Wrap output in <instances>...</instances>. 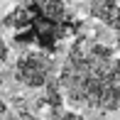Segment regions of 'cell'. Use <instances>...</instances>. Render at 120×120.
Segmentation results:
<instances>
[{"instance_id":"6da1fadb","label":"cell","mask_w":120,"mask_h":120,"mask_svg":"<svg viewBox=\"0 0 120 120\" xmlns=\"http://www.w3.org/2000/svg\"><path fill=\"white\" fill-rule=\"evenodd\" d=\"M61 88L79 110H120V59L103 44L79 42L61 69Z\"/></svg>"},{"instance_id":"7a4b0ae2","label":"cell","mask_w":120,"mask_h":120,"mask_svg":"<svg viewBox=\"0 0 120 120\" xmlns=\"http://www.w3.org/2000/svg\"><path fill=\"white\" fill-rule=\"evenodd\" d=\"M52 59L47 54L39 52H30L25 56H20L17 66H15V76L17 81L27 88H42L49 83V76H52Z\"/></svg>"},{"instance_id":"3957f363","label":"cell","mask_w":120,"mask_h":120,"mask_svg":"<svg viewBox=\"0 0 120 120\" xmlns=\"http://www.w3.org/2000/svg\"><path fill=\"white\" fill-rule=\"evenodd\" d=\"M91 12H93V17H98L103 25H108L110 30L120 32V5L115 0H93Z\"/></svg>"},{"instance_id":"277c9868","label":"cell","mask_w":120,"mask_h":120,"mask_svg":"<svg viewBox=\"0 0 120 120\" xmlns=\"http://www.w3.org/2000/svg\"><path fill=\"white\" fill-rule=\"evenodd\" d=\"M54 120H86L79 110H59L54 108Z\"/></svg>"},{"instance_id":"5b68a950","label":"cell","mask_w":120,"mask_h":120,"mask_svg":"<svg viewBox=\"0 0 120 120\" xmlns=\"http://www.w3.org/2000/svg\"><path fill=\"white\" fill-rule=\"evenodd\" d=\"M5 113H8V105H5V103H3V101H0V120H3V118H5Z\"/></svg>"},{"instance_id":"8992f818","label":"cell","mask_w":120,"mask_h":120,"mask_svg":"<svg viewBox=\"0 0 120 120\" xmlns=\"http://www.w3.org/2000/svg\"><path fill=\"white\" fill-rule=\"evenodd\" d=\"M20 120H39V118H37V115H30V113H25V115L20 118Z\"/></svg>"}]
</instances>
